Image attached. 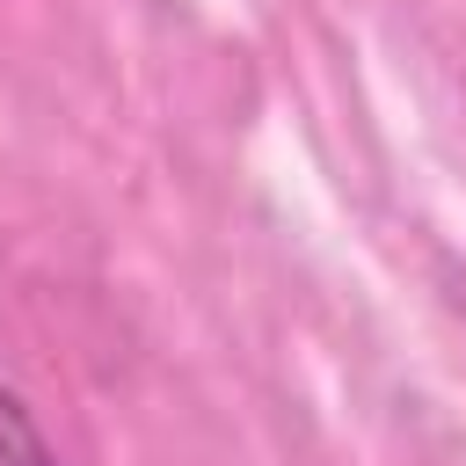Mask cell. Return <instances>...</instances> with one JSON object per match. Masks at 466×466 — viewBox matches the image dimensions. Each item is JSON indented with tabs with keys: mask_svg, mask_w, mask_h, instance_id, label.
Instances as JSON below:
<instances>
[{
	"mask_svg": "<svg viewBox=\"0 0 466 466\" xmlns=\"http://www.w3.org/2000/svg\"><path fill=\"white\" fill-rule=\"evenodd\" d=\"M0 466H58L51 444H44V430L29 422V408L7 386H0Z\"/></svg>",
	"mask_w": 466,
	"mask_h": 466,
	"instance_id": "obj_1",
	"label": "cell"
}]
</instances>
